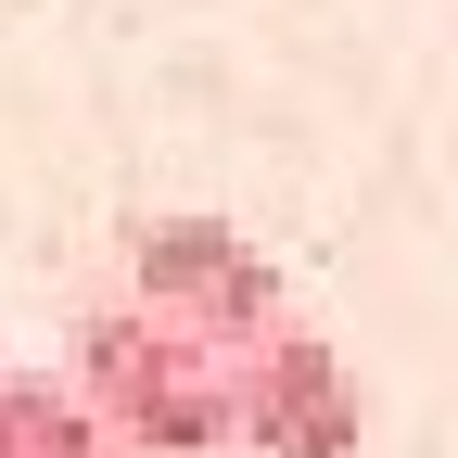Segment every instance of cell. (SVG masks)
I'll return each instance as SVG.
<instances>
[{
	"label": "cell",
	"instance_id": "cell-3",
	"mask_svg": "<svg viewBox=\"0 0 458 458\" xmlns=\"http://www.w3.org/2000/svg\"><path fill=\"white\" fill-rule=\"evenodd\" d=\"M357 433H369V394H357L331 331L280 318L267 344L229 357V445H255V458H357Z\"/></svg>",
	"mask_w": 458,
	"mask_h": 458
},
{
	"label": "cell",
	"instance_id": "cell-1",
	"mask_svg": "<svg viewBox=\"0 0 458 458\" xmlns=\"http://www.w3.org/2000/svg\"><path fill=\"white\" fill-rule=\"evenodd\" d=\"M64 382L114 458H216L229 445V357L128 293H89L64 318Z\"/></svg>",
	"mask_w": 458,
	"mask_h": 458
},
{
	"label": "cell",
	"instance_id": "cell-4",
	"mask_svg": "<svg viewBox=\"0 0 458 458\" xmlns=\"http://www.w3.org/2000/svg\"><path fill=\"white\" fill-rule=\"evenodd\" d=\"M0 458H114V445H102V420L77 408V382L0 369Z\"/></svg>",
	"mask_w": 458,
	"mask_h": 458
},
{
	"label": "cell",
	"instance_id": "cell-2",
	"mask_svg": "<svg viewBox=\"0 0 458 458\" xmlns=\"http://www.w3.org/2000/svg\"><path fill=\"white\" fill-rule=\"evenodd\" d=\"M114 293L153 306V318H179L204 331L216 357H242V344H267L280 318H293V293H280V267L255 229H229V216H191V204H165V216H128L114 229Z\"/></svg>",
	"mask_w": 458,
	"mask_h": 458
}]
</instances>
